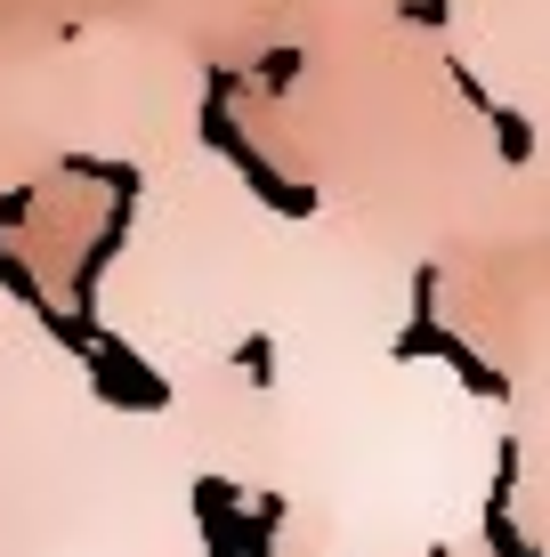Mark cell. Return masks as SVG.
I'll list each match as a JSON object with an SVG mask.
<instances>
[{"instance_id":"cell-1","label":"cell","mask_w":550,"mask_h":557,"mask_svg":"<svg viewBox=\"0 0 550 557\" xmlns=\"http://www.w3.org/2000/svg\"><path fill=\"white\" fill-rule=\"evenodd\" d=\"M227 98H235V73H227V65H211V89H203V146H211L219 162L235 170V178L252 186V195L268 202V210H283V219H308V210H316V195H308V186H292V178H283V170L268 162V153H259L252 138H243V122L227 113Z\"/></svg>"},{"instance_id":"cell-7","label":"cell","mask_w":550,"mask_h":557,"mask_svg":"<svg viewBox=\"0 0 550 557\" xmlns=\"http://www.w3.org/2000/svg\"><path fill=\"white\" fill-rule=\"evenodd\" d=\"M292 73H300V49H268V65H259V82H268L276 98H283V89H292Z\"/></svg>"},{"instance_id":"cell-2","label":"cell","mask_w":550,"mask_h":557,"mask_svg":"<svg viewBox=\"0 0 550 557\" xmlns=\"http://www.w3.org/2000/svg\"><path fill=\"white\" fill-rule=\"evenodd\" d=\"M89 356H98V396H113V405H138V412L170 405V388H162V380L122 348V339H89Z\"/></svg>"},{"instance_id":"cell-4","label":"cell","mask_w":550,"mask_h":557,"mask_svg":"<svg viewBox=\"0 0 550 557\" xmlns=\"http://www.w3.org/2000/svg\"><path fill=\"white\" fill-rule=\"evenodd\" d=\"M486 122H494V146H502V162H510V170L535 162V129H526V113H518V106H494Z\"/></svg>"},{"instance_id":"cell-8","label":"cell","mask_w":550,"mask_h":557,"mask_svg":"<svg viewBox=\"0 0 550 557\" xmlns=\"http://www.w3.org/2000/svg\"><path fill=\"white\" fill-rule=\"evenodd\" d=\"M396 16H405V25H445V16H453V0H405Z\"/></svg>"},{"instance_id":"cell-5","label":"cell","mask_w":550,"mask_h":557,"mask_svg":"<svg viewBox=\"0 0 550 557\" xmlns=\"http://www.w3.org/2000/svg\"><path fill=\"white\" fill-rule=\"evenodd\" d=\"M235 363H243V380H252V388H276V339H268V332L235 339Z\"/></svg>"},{"instance_id":"cell-3","label":"cell","mask_w":550,"mask_h":557,"mask_svg":"<svg viewBox=\"0 0 550 557\" xmlns=\"http://www.w3.org/2000/svg\"><path fill=\"white\" fill-rule=\"evenodd\" d=\"M429 356H445V363H453V372H462V388H469V396H494V405H502V396H510V380H502V363H486L478 348H469V339H453V332H438V348H429Z\"/></svg>"},{"instance_id":"cell-6","label":"cell","mask_w":550,"mask_h":557,"mask_svg":"<svg viewBox=\"0 0 550 557\" xmlns=\"http://www.w3.org/2000/svg\"><path fill=\"white\" fill-rule=\"evenodd\" d=\"M445 73H453V89H462V98H469V106H478V113H494V89H486V82H478V73H469V65H462V57H445Z\"/></svg>"}]
</instances>
